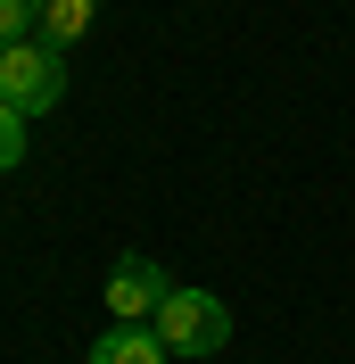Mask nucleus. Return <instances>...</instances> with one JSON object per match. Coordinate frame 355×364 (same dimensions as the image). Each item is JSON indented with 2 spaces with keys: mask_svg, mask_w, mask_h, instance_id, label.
Here are the masks:
<instances>
[{
  "mask_svg": "<svg viewBox=\"0 0 355 364\" xmlns=\"http://www.w3.org/2000/svg\"><path fill=\"white\" fill-rule=\"evenodd\" d=\"M157 340H165V356H223L231 348V306L215 290H174L157 306Z\"/></svg>",
  "mask_w": 355,
  "mask_h": 364,
  "instance_id": "nucleus-1",
  "label": "nucleus"
},
{
  "mask_svg": "<svg viewBox=\"0 0 355 364\" xmlns=\"http://www.w3.org/2000/svg\"><path fill=\"white\" fill-rule=\"evenodd\" d=\"M0 100L33 124V116H50L58 100H67V58L50 42H17V50H0Z\"/></svg>",
  "mask_w": 355,
  "mask_h": 364,
  "instance_id": "nucleus-2",
  "label": "nucleus"
},
{
  "mask_svg": "<svg viewBox=\"0 0 355 364\" xmlns=\"http://www.w3.org/2000/svg\"><path fill=\"white\" fill-rule=\"evenodd\" d=\"M99 298H108L116 323H141V315H157V306L174 298V282H165V265H157V257H116Z\"/></svg>",
  "mask_w": 355,
  "mask_h": 364,
  "instance_id": "nucleus-3",
  "label": "nucleus"
},
{
  "mask_svg": "<svg viewBox=\"0 0 355 364\" xmlns=\"http://www.w3.org/2000/svg\"><path fill=\"white\" fill-rule=\"evenodd\" d=\"M91 364H174V356H165V340L149 323H116L108 340H91Z\"/></svg>",
  "mask_w": 355,
  "mask_h": 364,
  "instance_id": "nucleus-4",
  "label": "nucleus"
},
{
  "mask_svg": "<svg viewBox=\"0 0 355 364\" xmlns=\"http://www.w3.org/2000/svg\"><path fill=\"white\" fill-rule=\"evenodd\" d=\"M91 25H99V0H42V17H33V42L67 50V42H83Z\"/></svg>",
  "mask_w": 355,
  "mask_h": 364,
  "instance_id": "nucleus-5",
  "label": "nucleus"
},
{
  "mask_svg": "<svg viewBox=\"0 0 355 364\" xmlns=\"http://www.w3.org/2000/svg\"><path fill=\"white\" fill-rule=\"evenodd\" d=\"M33 17H42V0H0V50L33 42Z\"/></svg>",
  "mask_w": 355,
  "mask_h": 364,
  "instance_id": "nucleus-6",
  "label": "nucleus"
},
{
  "mask_svg": "<svg viewBox=\"0 0 355 364\" xmlns=\"http://www.w3.org/2000/svg\"><path fill=\"white\" fill-rule=\"evenodd\" d=\"M17 158H25V116L9 108V100H0V174H9Z\"/></svg>",
  "mask_w": 355,
  "mask_h": 364,
  "instance_id": "nucleus-7",
  "label": "nucleus"
}]
</instances>
